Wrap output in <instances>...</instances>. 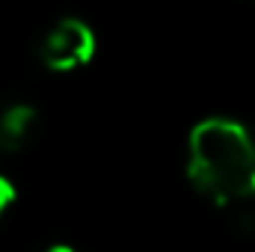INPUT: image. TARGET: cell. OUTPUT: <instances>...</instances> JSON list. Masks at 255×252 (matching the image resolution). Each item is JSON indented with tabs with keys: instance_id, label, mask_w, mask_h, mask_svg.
I'll use <instances>...</instances> for the list:
<instances>
[{
	"instance_id": "obj_2",
	"label": "cell",
	"mask_w": 255,
	"mask_h": 252,
	"mask_svg": "<svg viewBox=\"0 0 255 252\" xmlns=\"http://www.w3.org/2000/svg\"><path fill=\"white\" fill-rule=\"evenodd\" d=\"M98 51L95 30L80 18H63L45 30L39 42V60L51 71H74L86 65Z\"/></svg>"
},
{
	"instance_id": "obj_1",
	"label": "cell",
	"mask_w": 255,
	"mask_h": 252,
	"mask_svg": "<svg viewBox=\"0 0 255 252\" xmlns=\"http://www.w3.org/2000/svg\"><path fill=\"white\" fill-rule=\"evenodd\" d=\"M187 178L214 205L255 199V139L232 116H208L187 136Z\"/></svg>"
},
{
	"instance_id": "obj_4",
	"label": "cell",
	"mask_w": 255,
	"mask_h": 252,
	"mask_svg": "<svg viewBox=\"0 0 255 252\" xmlns=\"http://www.w3.org/2000/svg\"><path fill=\"white\" fill-rule=\"evenodd\" d=\"M15 199H18V187H15L6 175H0V223H3V217L9 214V208L15 205Z\"/></svg>"
},
{
	"instance_id": "obj_5",
	"label": "cell",
	"mask_w": 255,
	"mask_h": 252,
	"mask_svg": "<svg viewBox=\"0 0 255 252\" xmlns=\"http://www.w3.org/2000/svg\"><path fill=\"white\" fill-rule=\"evenodd\" d=\"M45 252H77V250H71V247H65V244H57V247H48Z\"/></svg>"
},
{
	"instance_id": "obj_3",
	"label": "cell",
	"mask_w": 255,
	"mask_h": 252,
	"mask_svg": "<svg viewBox=\"0 0 255 252\" xmlns=\"http://www.w3.org/2000/svg\"><path fill=\"white\" fill-rule=\"evenodd\" d=\"M36 107L27 101H9L0 107V139L3 148H24L36 127Z\"/></svg>"
},
{
	"instance_id": "obj_6",
	"label": "cell",
	"mask_w": 255,
	"mask_h": 252,
	"mask_svg": "<svg viewBox=\"0 0 255 252\" xmlns=\"http://www.w3.org/2000/svg\"><path fill=\"white\" fill-rule=\"evenodd\" d=\"M0 151H3V139H0Z\"/></svg>"
}]
</instances>
